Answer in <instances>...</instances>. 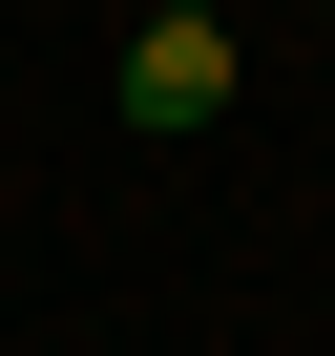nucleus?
Returning a JSON list of instances; mask_svg holds the SVG:
<instances>
[{"label":"nucleus","mask_w":335,"mask_h":356,"mask_svg":"<svg viewBox=\"0 0 335 356\" xmlns=\"http://www.w3.org/2000/svg\"><path fill=\"white\" fill-rule=\"evenodd\" d=\"M147 22H210V0H147Z\"/></svg>","instance_id":"2"},{"label":"nucleus","mask_w":335,"mask_h":356,"mask_svg":"<svg viewBox=\"0 0 335 356\" xmlns=\"http://www.w3.org/2000/svg\"><path fill=\"white\" fill-rule=\"evenodd\" d=\"M126 126H231V22H147L126 42Z\"/></svg>","instance_id":"1"}]
</instances>
